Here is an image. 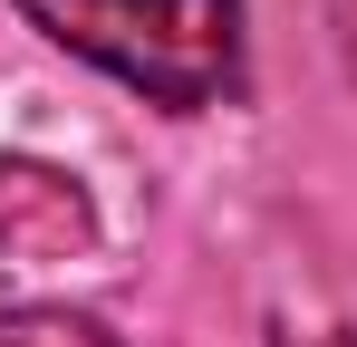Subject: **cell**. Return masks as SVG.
Instances as JSON below:
<instances>
[{
  "label": "cell",
  "instance_id": "obj_1",
  "mask_svg": "<svg viewBox=\"0 0 357 347\" xmlns=\"http://www.w3.org/2000/svg\"><path fill=\"white\" fill-rule=\"evenodd\" d=\"M59 49L97 58L155 107H213L241 77V0H20Z\"/></svg>",
  "mask_w": 357,
  "mask_h": 347
},
{
  "label": "cell",
  "instance_id": "obj_2",
  "mask_svg": "<svg viewBox=\"0 0 357 347\" xmlns=\"http://www.w3.org/2000/svg\"><path fill=\"white\" fill-rule=\"evenodd\" d=\"M87 241H97V213L77 174L39 155H0V261H77Z\"/></svg>",
  "mask_w": 357,
  "mask_h": 347
},
{
  "label": "cell",
  "instance_id": "obj_3",
  "mask_svg": "<svg viewBox=\"0 0 357 347\" xmlns=\"http://www.w3.org/2000/svg\"><path fill=\"white\" fill-rule=\"evenodd\" d=\"M0 347H116L97 318H77V309H10L0 318Z\"/></svg>",
  "mask_w": 357,
  "mask_h": 347
}]
</instances>
